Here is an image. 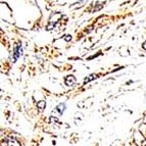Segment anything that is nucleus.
I'll list each match as a JSON object with an SVG mask.
<instances>
[{
	"label": "nucleus",
	"mask_w": 146,
	"mask_h": 146,
	"mask_svg": "<svg viewBox=\"0 0 146 146\" xmlns=\"http://www.w3.org/2000/svg\"><path fill=\"white\" fill-rule=\"evenodd\" d=\"M64 82H66V86H71V87H73L74 85H75V83H76V79H75V77L74 76H68L66 78V80H64Z\"/></svg>",
	"instance_id": "nucleus-1"
},
{
	"label": "nucleus",
	"mask_w": 146,
	"mask_h": 146,
	"mask_svg": "<svg viewBox=\"0 0 146 146\" xmlns=\"http://www.w3.org/2000/svg\"><path fill=\"white\" fill-rule=\"evenodd\" d=\"M3 144H7V145H20V143H17V141L15 138H5Z\"/></svg>",
	"instance_id": "nucleus-2"
},
{
	"label": "nucleus",
	"mask_w": 146,
	"mask_h": 146,
	"mask_svg": "<svg viewBox=\"0 0 146 146\" xmlns=\"http://www.w3.org/2000/svg\"><path fill=\"white\" fill-rule=\"evenodd\" d=\"M64 108H66V105H64V103H60V104L57 105V107L55 108V110L58 112L59 115H62L63 111H64Z\"/></svg>",
	"instance_id": "nucleus-3"
},
{
	"label": "nucleus",
	"mask_w": 146,
	"mask_h": 146,
	"mask_svg": "<svg viewBox=\"0 0 146 146\" xmlns=\"http://www.w3.org/2000/svg\"><path fill=\"white\" fill-rule=\"evenodd\" d=\"M15 59L17 58H19L21 55H22V46L21 45H19V46L15 48Z\"/></svg>",
	"instance_id": "nucleus-4"
},
{
	"label": "nucleus",
	"mask_w": 146,
	"mask_h": 146,
	"mask_svg": "<svg viewBox=\"0 0 146 146\" xmlns=\"http://www.w3.org/2000/svg\"><path fill=\"white\" fill-rule=\"evenodd\" d=\"M37 106H38V108L40 110H43L45 108V106H46V102L45 101H40V102L37 103Z\"/></svg>",
	"instance_id": "nucleus-5"
},
{
	"label": "nucleus",
	"mask_w": 146,
	"mask_h": 146,
	"mask_svg": "<svg viewBox=\"0 0 146 146\" xmlns=\"http://www.w3.org/2000/svg\"><path fill=\"white\" fill-rule=\"evenodd\" d=\"M96 78H97V76L96 75H91V76H89V78H86L85 80H84V82H85V83H88V82H90L91 80L96 79Z\"/></svg>",
	"instance_id": "nucleus-6"
},
{
	"label": "nucleus",
	"mask_w": 146,
	"mask_h": 146,
	"mask_svg": "<svg viewBox=\"0 0 146 146\" xmlns=\"http://www.w3.org/2000/svg\"><path fill=\"white\" fill-rule=\"evenodd\" d=\"M142 47H143L144 49H146V41H145V42H144V43H143V45H142Z\"/></svg>",
	"instance_id": "nucleus-7"
}]
</instances>
